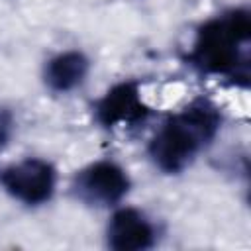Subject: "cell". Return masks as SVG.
I'll return each instance as SVG.
<instances>
[{
  "label": "cell",
  "mask_w": 251,
  "mask_h": 251,
  "mask_svg": "<svg viewBox=\"0 0 251 251\" xmlns=\"http://www.w3.org/2000/svg\"><path fill=\"white\" fill-rule=\"evenodd\" d=\"M147 114H149V108L145 106L135 82L116 84L96 104V118L104 127L135 124L145 120Z\"/></svg>",
  "instance_id": "cell-5"
},
{
  "label": "cell",
  "mask_w": 251,
  "mask_h": 251,
  "mask_svg": "<svg viewBox=\"0 0 251 251\" xmlns=\"http://www.w3.org/2000/svg\"><path fill=\"white\" fill-rule=\"evenodd\" d=\"M222 118L214 104L196 100L171 116L149 143L153 163L165 173H180L216 137Z\"/></svg>",
  "instance_id": "cell-1"
},
{
  "label": "cell",
  "mask_w": 251,
  "mask_h": 251,
  "mask_svg": "<svg viewBox=\"0 0 251 251\" xmlns=\"http://www.w3.org/2000/svg\"><path fill=\"white\" fill-rule=\"evenodd\" d=\"M76 196L92 206H114L129 190L126 171L112 161H98L82 169L75 178Z\"/></svg>",
  "instance_id": "cell-4"
},
{
  "label": "cell",
  "mask_w": 251,
  "mask_h": 251,
  "mask_svg": "<svg viewBox=\"0 0 251 251\" xmlns=\"http://www.w3.org/2000/svg\"><path fill=\"white\" fill-rule=\"evenodd\" d=\"M0 182L16 200L37 206L55 190V169L43 159H24L0 173Z\"/></svg>",
  "instance_id": "cell-3"
},
{
  "label": "cell",
  "mask_w": 251,
  "mask_h": 251,
  "mask_svg": "<svg viewBox=\"0 0 251 251\" xmlns=\"http://www.w3.org/2000/svg\"><path fill=\"white\" fill-rule=\"evenodd\" d=\"M155 243L151 222L133 208L118 210L108 224V245L116 251H143Z\"/></svg>",
  "instance_id": "cell-6"
},
{
  "label": "cell",
  "mask_w": 251,
  "mask_h": 251,
  "mask_svg": "<svg viewBox=\"0 0 251 251\" xmlns=\"http://www.w3.org/2000/svg\"><path fill=\"white\" fill-rule=\"evenodd\" d=\"M88 73V59L80 51H65L53 57L45 67V82L55 92L76 88Z\"/></svg>",
  "instance_id": "cell-7"
},
{
  "label": "cell",
  "mask_w": 251,
  "mask_h": 251,
  "mask_svg": "<svg viewBox=\"0 0 251 251\" xmlns=\"http://www.w3.org/2000/svg\"><path fill=\"white\" fill-rule=\"evenodd\" d=\"M251 39V16L247 10H231L200 25L188 61L208 75L247 78V45Z\"/></svg>",
  "instance_id": "cell-2"
}]
</instances>
